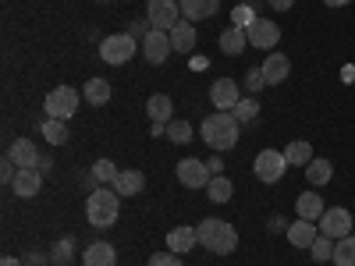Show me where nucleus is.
Masks as SVG:
<instances>
[{"label":"nucleus","instance_id":"obj_10","mask_svg":"<svg viewBox=\"0 0 355 266\" xmlns=\"http://www.w3.org/2000/svg\"><path fill=\"white\" fill-rule=\"evenodd\" d=\"M139 46H142V57H146L150 64H164L167 57L174 53V46H171V36L164 33V28H153V33L146 36Z\"/></svg>","mask_w":355,"mask_h":266},{"label":"nucleus","instance_id":"obj_41","mask_svg":"<svg viewBox=\"0 0 355 266\" xmlns=\"http://www.w3.org/2000/svg\"><path fill=\"white\" fill-rule=\"evenodd\" d=\"M15 174H18V167H15L11 160L0 163V181H4V185H11V181H15Z\"/></svg>","mask_w":355,"mask_h":266},{"label":"nucleus","instance_id":"obj_6","mask_svg":"<svg viewBox=\"0 0 355 266\" xmlns=\"http://www.w3.org/2000/svg\"><path fill=\"white\" fill-rule=\"evenodd\" d=\"M252 170H256V177H259L263 185H277L281 177H284V170H288V160H284V153H277V150H263V153L256 157Z\"/></svg>","mask_w":355,"mask_h":266},{"label":"nucleus","instance_id":"obj_18","mask_svg":"<svg viewBox=\"0 0 355 266\" xmlns=\"http://www.w3.org/2000/svg\"><path fill=\"white\" fill-rule=\"evenodd\" d=\"M178 8H182V18L202 21V18H214L220 11V0H178Z\"/></svg>","mask_w":355,"mask_h":266},{"label":"nucleus","instance_id":"obj_31","mask_svg":"<svg viewBox=\"0 0 355 266\" xmlns=\"http://www.w3.org/2000/svg\"><path fill=\"white\" fill-rule=\"evenodd\" d=\"M334 266H355V234L334 242Z\"/></svg>","mask_w":355,"mask_h":266},{"label":"nucleus","instance_id":"obj_5","mask_svg":"<svg viewBox=\"0 0 355 266\" xmlns=\"http://www.w3.org/2000/svg\"><path fill=\"white\" fill-rule=\"evenodd\" d=\"M316 227H320L323 238H334V242H341V238H348V234H352V213L345 210V206H334V210H323V217L316 220Z\"/></svg>","mask_w":355,"mask_h":266},{"label":"nucleus","instance_id":"obj_14","mask_svg":"<svg viewBox=\"0 0 355 266\" xmlns=\"http://www.w3.org/2000/svg\"><path fill=\"white\" fill-rule=\"evenodd\" d=\"M259 71H263V78H266V85H281L288 75H291V61L284 53H277V50H270L266 53V61L259 64Z\"/></svg>","mask_w":355,"mask_h":266},{"label":"nucleus","instance_id":"obj_36","mask_svg":"<svg viewBox=\"0 0 355 266\" xmlns=\"http://www.w3.org/2000/svg\"><path fill=\"white\" fill-rule=\"evenodd\" d=\"M117 170H121V167H114V160H96L93 163V177H96L100 185H114Z\"/></svg>","mask_w":355,"mask_h":266},{"label":"nucleus","instance_id":"obj_46","mask_svg":"<svg viewBox=\"0 0 355 266\" xmlns=\"http://www.w3.org/2000/svg\"><path fill=\"white\" fill-rule=\"evenodd\" d=\"M0 266H25L18 256H4V259H0Z\"/></svg>","mask_w":355,"mask_h":266},{"label":"nucleus","instance_id":"obj_21","mask_svg":"<svg viewBox=\"0 0 355 266\" xmlns=\"http://www.w3.org/2000/svg\"><path fill=\"white\" fill-rule=\"evenodd\" d=\"M146 114H150V121H157V125H171L174 100H171L167 93H153L150 100H146Z\"/></svg>","mask_w":355,"mask_h":266},{"label":"nucleus","instance_id":"obj_30","mask_svg":"<svg viewBox=\"0 0 355 266\" xmlns=\"http://www.w3.org/2000/svg\"><path fill=\"white\" fill-rule=\"evenodd\" d=\"M206 195H210L214 202H231V195H234V185L227 181L224 174H214V177H210V185H206Z\"/></svg>","mask_w":355,"mask_h":266},{"label":"nucleus","instance_id":"obj_45","mask_svg":"<svg viewBox=\"0 0 355 266\" xmlns=\"http://www.w3.org/2000/svg\"><path fill=\"white\" fill-rule=\"evenodd\" d=\"M36 170H40V174H43V177H46V174H50V170H53V160H50V157H43V160H40V167H36Z\"/></svg>","mask_w":355,"mask_h":266},{"label":"nucleus","instance_id":"obj_26","mask_svg":"<svg viewBox=\"0 0 355 266\" xmlns=\"http://www.w3.org/2000/svg\"><path fill=\"white\" fill-rule=\"evenodd\" d=\"M331 177H334V163H331V160L313 157V163H306V181H309V185L320 188V185H327Z\"/></svg>","mask_w":355,"mask_h":266},{"label":"nucleus","instance_id":"obj_1","mask_svg":"<svg viewBox=\"0 0 355 266\" xmlns=\"http://www.w3.org/2000/svg\"><path fill=\"white\" fill-rule=\"evenodd\" d=\"M239 128H242L239 117L217 110V114H210V117L199 125V135H202V142L210 145L214 153H227V150H234V145H239Z\"/></svg>","mask_w":355,"mask_h":266},{"label":"nucleus","instance_id":"obj_42","mask_svg":"<svg viewBox=\"0 0 355 266\" xmlns=\"http://www.w3.org/2000/svg\"><path fill=\"white\" fill-rule=\"evenodd\" d=\"M291 224H284V217H270V220H266V231H270V234H281V231H288Z\"/></svg>","mask_w":355,"mask_h":266},{"label":"nucleus","instance_id":"obj_50","mask_svg":"<svg viewBox=\"0 0 355 266\" xmlns=\"http://www.w3.org/2000/svg\"><path fill=\"white\" fill-rule=\"evenodd\" d=\"M50 266H64V263H50Z\"/></svg>","mask_w":355,"mask_h":266},{"label":"nucleus","instance_id":"obj_37","mask_svg":"<svg viewBox=\"0 0 355 266\" xmlns=\"http://www.w3.org/2000/svg\"><path fill=\"white\" fill-rule=\"evenodd\" d=\"M231 25H239V28H245V33H249V28L256 25V15H252V8H249V4H239V8L231 11Z\"/></svg>","mask_w":355,"mask_h":266},{"label":"nucleus","instance_id":"obj_11","mask_svg":"<svg viewBox=\"0 0 355 266\" xmlns=\"http://www.w3.org/2000/svg\"><path fill=\"white\" fill-rule=\"evenodd\" d=\"M245 36H249V46H256V50H274L281 43V25L266 21V18H256V25L249 28Z\"/></svg>","mask_w":355,"mask_h":266},{"label":"nucleus","instance_id":"obj_38","mask_svg":"<svg viewBox=\"0 0 355 266\" xmlns=\"http://www.w3.org/2000/svg\"><path fill=\"white\" fill-rule=\"evenodd\" d=\"M150 266H185V263H182V256H178V252H153L150 256Z\"/></svg>","mask_w":355,"mask_h":266},{"label":"nucleus","instance_id":"obj_32","mask_svg":"<svg viewBox=\"0 0 355 266\" xmlns=\"http://www.w3.org/2000/svg\"><path fill=\"white\" fill-rule=\"evenodd\" d=\"M71 259H75V242L71 238H61V242L50 245V263H64L68 266Z\"/></svg>","mask_w":355,"mask_h":266},{"label":"nucleus","instance_id":"obj_43","mask_svg":"<svg viewBox=\"0 0 355 266\" xmlns=\"http://www.w3.org/2000/svg\"><path fill=\"white\" fill-rule=\"evenodd\" d=\"M206 167H210V174H220V170H224V160H220V153L206 160Z\"/></svg>","mask_w":355,"mask_h":266},{"label":"nucleus","instance_id":"obj_3","mask_svg":"<svg viewBox=\"0 0 355 266\" xmlns=\"http://www.w3.org/2000/svg\"><path fill=\"white\" fill-rule=\"evenodd\" d=\"M139 39L135 36H128V33H114V36H107L103 43H100V57L107 64H114V68H121V64H128L132 57H135V50H142V46H135Z\"/></svg>","mask_w":355,"mask_h":266},{"label":"nucleus","instance_id":"obj_49","mask_svg":"<svg viewBox=\"0 0 355 266\" xmlns=\"http://www.w3.org/2000/svg\"><path fill=\"white\" fill-rule=\"evenodd\" d=\"M96 4H114V0H96Z\"/></svg>","mask_w":355,"mask_h":266},{"label":"nucleus","instance_id":"obj_47","mask_svg":"<svg viewBox=\"0 0 355 266\" xmlns=\"http://www.w3.org/2000/svg\"><path fill=\"white\" fill-rule=\"evenodd\" d=\"M28 266H43V252H33V256H28Z\"/></svg>","mask_w":355,"mask_h":266},{"label":"nucleus","instance_id":"obj_13","mask_svg":"<svg viewBox=\"0 0 355 266\" xmlns=\"http://www.w3.org/2000/svg\"><path fill=\"white\" fill-rule=\"evenodd\" d=\"M40 188H43V174L36 167H21L11 181V192L18 199H33V195H40Z\"/></svg>","mask_w":355,"mask_h":266},{"label":"nucleus","instance_id":"obj_34","mask_svg":"<svg viewBox=\"0 0 355 266\" xmlns=\"http://www.w3.org/2000/svg\"><path fill=\"white\" fill-rule=\"evenodd\" d=\"M167 139H171L174 145H189V142H192V125H189V121H171V125H167Z\"/></svg>","mask_w":355,"mask_h":266},{"label":"nucleus","instance_id":"obj_7","mask_svg":"<svg viewBox=\"0 0 355 266\" xmlns=\"http://www.w3.org/2000/svg\"><path fill=\"white\" fill-rule=\"evenodd\" d=\"M146 18L153 21V28L171 33V28L182 21V8H178V0H150V4H146Z\"/></svg>","mask_w":355,"mask_h":266},{"label":"nucleus","instance_id":"obj_35","mask_svg":"<svg viewBox=\"0 0 355 266\" xmlns=\"http://www.w3.org/2000/svg\"><path fill=\"white\" fill-rule=\"evenodd\" d=\"M309 252H313L316 263H334V238H323V234H320Z\"/></svg>","mask_w":355,"mask_h":266},{"label":"nucleus","instance_id":"obj_24","mask_svg":"<svg viewBox=\"0 0 355 266\" xmlns=\"http://www.w3.org/2000/svg\"><path fill=\"white\" fill-rule=\"evenodd\" d=\"M249 46V36H245V28H239V25H227L224 33H220V50L227 53V57H239L242 50Z\"/></svg>","mask_w":355,"mask_h":266},{"label":"nucleus","instance_id":"obj_16","mask_svg":"<svg viewBox=\"0 0 355 266\" xmlns=\"http://www.w3.org/2000/svg\"><path fill=\"white\" fill-rule=\"evenodd\" d=\"M117 195H139L142 188H146V174L139 170V167H128V170H117V177H114V185H110Z\"/></svg>","mask_w":355,"mask_h":266},{"label":"nucleus","instance_id":"obj_23","mask_svg":"<svg viewBox=\"0 0 355 266\" xmlns=\"http://www.w3.org/2000/svg\"><path fill=\"white\" fill-rule=\"evenodd\" d=\"M82 263L85 266H114L117 263V249L110 242H93V245L82 252Z\"/></svg>","mask_w":355,"mask_h":266},{"label":"nucleus","instance_id":"obj_27","mask_svg":"<svg viewBox=\"0 0 355 266\" xmlns=\"http://www.w3.org/2000/svg\"><path fill=\"white\" fill-rule=\"evenodd\" d=\"M220 227H224V220H217V217H202V220H199L196 234H199V245H202L206 252L214 249V242H217V234H220Z\"/></svg>","mask_w":355,"mask_h":266},{"label":"nucleus","instance_id":"obj_48","mask_svg":"<svg viewBox=\"0 0 355 266\" xmlns=\"http://www.w3.org/2000/svg\"><path fill=\"white\" fill-rule=\"evenodd\" d=\"M327 8H341V4H348V0H323Z\"/></svg>","mask_w":355,"mask_h":266},{"label":"nucleus","instance_id":"obj_40","mask_svg":"<svg viewBox=\"0 0 355 266\" xmlns=\"http://www.w3.org/2000/svg\"><path fill=\"white\" fill-rule=\"evenodd\" d=\"M263 85H266L263 71H259V68H249V71H245V89H249V96H252V93H259Z\"/></svg>","mask_w":355,"mask_h":266},{"label":"nucleus","instance_id":"obj_19","mask_svg":"<svg viewBox=\"0 0 355 266\" xmlns=\"http://www.w3.org/2000/svg\"><path fill=\"white\" fill-rule=\"evenodd\" d=\"M110 96H114V89H110L107 78H89V82L82 85V100H85L89 107H107Z\"/></svg>","mask_w":355,"mask_h":266},{"label":"nucleus","instance_id":"obj_29","mask_svg":"<svg viewBox=\"0 0 355 266\" xmlns=\"http://www.w3.org/2000/svg\"><path fill=\"white\" fill-rule=\"evenodd\" d=\"M234 249H239V231H234L231 224H224L220 227V234H217V242H214V256H231Z\"/></svg>","mask_w":355,"mask_h":266},{"label":"nucleus","instance_id":"obj_8","mask_svg":"<svg viewBox=\"0 0 355 266\" xmlns=\"http://www.w3.org/2000/svg\"><path fill=\"white\" fill-rule=\"evenodd\" d=\"M210 167H206V160H196V157H185L178 160V181H182L185 188H206L210 185Z\"/></svg>","mask_w":355,"mask_h":266},{"label":"nucleus","instance_id":"obj_22","mask_svg":"<svg viewBox=\"0 0 355 266\" xmlns=\"http://www.w3.org/2000/svg\"><path fill=\"white\" fill-rule=\"evenodd\" d=\"M323 210H327V206H323V199H320V192H302L299 199H295V213H299V220H320L323 217Z\"/></svg>","mask_w":355,"mask_h":266},{"label":"nucleus","instance_id":"obj_20","mask_svg":"<svg viewBox=\"0 0 355 266\" xmlns=\"http://www.w3.org/2000/svg\"><path fill=\"white\" fill-rule=\"evenodd\" d=\"M196 245H199L196 227H171V231H167V249H171V252L185 256V252H192Z\"/></svg>","mask_w":355,"mask_h":266},{"label":"nucleus","instance_id":"obj_12","mask_svg":"<svg viewBox=\"0 0 355 266\" xmlns=\"http://www.w3.org/2000/svg\"><path fill=\"white\" fill-rule=\"evenodd\" d=\"M8 160L21 170V167H40V160H43V153L36 150V142L33 139H15L11 142V150H8Z\"/></svg>","mask_w":355,"mask_h":266},{"label":"nucleus","instance_id":"obj_39","mask_svg":"<svg viewBox=\"0 0 355 266\" xmlns=\"http://www.w3.org/2000/svg\"><path fill=\"white\" fill-rule=\"evenodd\" d=\"M153 33V21L150 18H142V21H128V36H135L139 43L146 39V36H150Z\"/></svg>","mask_w":355,"mask_h":266},{"label":"nucleus","instance_id":"obj_2","mask_svg":"<svg viewBox=\"0 0 355 266\" xmlns=\"http://www.w3.org/2000/svg\"><path fill=\"white\" fill-rule=\"evenodd\" d=\"M117 213H121V195H117L110 185H100L89 192L85 199V220L93 227H114Z\"/></svg>","mask_w":355,"mask_h":266},{"label":"nucleus","instance_id":"obj_33","mask_svg":"<svg viewBox=\"0 0 355 266\" xmlns=\"http://www.w3.org/2000/svg\"><path fill=\"white\" fill-rule=\"evenodd\" d=\"M231 114L239 117V125H249V121H256V114H259V103H256V96H245V100H239V107H234Z\"/></svg>","mask_w":355,"mask_h":266},{"label":"nucleus","instance_id":"obj_4","mask_svg":"<svg viewBox=\"0 0 355 266\" xmlns=\"http://www.w3.org/2000/svg\"><path fill=\"white\" fill-rule=\"evenodd\" d=\"M46 117H53V121H68V117L78 114V93L71 85H57L46 93V103H43Z\"/></svg>","mask_w":355,"mask_h":266},{"label":"nucleus","instance_id":"obj_9","mask_svg":"<svg viewBox=\"0 0 355 266\" xmlns=\"http://www.w3.org/2000/svg\"><path fill=\"white\" fill-rule=\"evenodd\" d=\"M239 100H242V89H239V82H234V78H217V82L210 85V103H214L217 110L231 114L234 107H239Z\"/></svg>","mask_w":355,"mask_h":266},{"label":"nucleus","instance_id":"obj_25","mask_svg":"<svg viewBox=\"0 0 355 266\" xmlns=\"http://www.w3.org/2000/svg\"><path fill=\"white\" fill-rule=\"evenodd\" d=\"M284 160H288V167H302V170H306V163H313V145L302 142V139L288 142V145H284Z\"/></svg>","mask_w":355,"mask_h":266},{"label":"nucleus","instance_id":"obj_17","mask_svg":"<svg viewBox=\"0 0 355 266\" xmlns=\"http://www.w3.org/2000/svg\"><path fill=\"white\" fill-rule=\"evenodd\" d=\"M284 234H288V242H291L295 249H313V242L320 238V227H316L313 220H295Z\"/></svg>","mask_w":355,"mask_h":266},{"label":"nucleus","instance_id":"obj_15","mask_svg":"<svg viewBox=\"0 0 355 266\" xmlns=\"http://www.w3.org/2000/svg\"><path fill=\"white\" fill-rule=\"evenodd\" d=\"M167 36H171V46H174V53H192V50H196V39H199V36H196V25H192L189 18H182V21H178V25L171 28V33H167Z\"/></svg>","mask_w":355,"mask_h":266},{"label":"nucleus","instance_id":"obj_28","mask_svg":"<svg viewBox=\"0 0 355 266\" xmlns=\"http://www.w3.org/2000/svg\"><path fill=\"white\" fill-rule=\"evenodd\" d=\"M40 135H43L50 145H64V142L71 139V132H68V121H53V117H46V121H43Z\"/></svg>","mask_w":355,"mask_h":266},{"label":"nucleus","instance_id":"obj_44","mask_svg":"<svg viewBox=\"0 0 355 266\" xmlns=\"http://www.w3.org/2000/svg\"><path fill=\"white\" fill-rule=\"evenodd\" d=\"M266 4H270L274 11H288V8L295 4V0H266Z\"/></svg>","mask_w":355,"mask_h":266}]
</instances>
